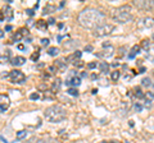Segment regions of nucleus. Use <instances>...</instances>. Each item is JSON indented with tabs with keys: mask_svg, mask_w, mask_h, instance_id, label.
I'll return each mask as SVG.
<instances>
[{
	"mask_svg": "<svg viewBox=\"0 0 154 143\" xmlns=\"http://www.w3.org/2000/svg\"><path fill=\"white\" fill-rule=\"evenodd\" d=\"M105 14L95 8H85L77 16V22L81 27L86 30H95L99 26L104 25Z\"/></svg>",
	"mask_w": 154,
	"mask_h": 143,
	"instance_id": "obj_1",
	"label": "nucleus"
},
{
	"mask_svg": "<svg viewBox=\"0 0 154 143\" xmlns=\"http://www.w3.org/2000/svg\"><path fill=\"white\" fill-rule=\"evenodd\" d=\"M44 118L50 123H60L67 119V111L60 105H51L45 109Z\"/></svg>",
	"mask_w": 154,
	"mask_h": 143,
	"instance_id": "obj_2",
	"label": "nucleus"
},
{
	"mask_svg": "<svg viewBox=\"0 0 154 143\" xmlns=\"http://www.w3.org/2000/svg\"><path fill=\"white\" fill-rule=\"evenodd\" d=\"M113 19H114V22H118V23H121V25L127 23V22H131L134 19L132 8L130 5H127V4L118 7L113 13Z\"/></svg>",
	"mask_w": 154,
	"mask_h": 143,
	"instance_id": "obj_3",
	"label": "nucleus"
},
{
	"mask_svg": "<svg viewBox=\"0 0 154 143\" xmlns=\"http://www.w3.org/2000/svg\"><path fill=\"white\" fill-rule=\"evenodd\" d=\"M114 25L112 23H104V25L99 26L98 28L94 30V36L95 37H104V36H108L110 35L113 31H114Z\"/></svg>",
	"mask_w": 154,
	"mask_h": 143,
	"instance_id": "obj_4",
	"label": "nucleus"
},
{
	"mask_svg": "<svg viewBox=\"0 0 154 143\" xmlns=\"http://www.w3.org/2000/svg\"><path fill=\"white\" fill-rule=\"evenodd\" d=\"M9 78H11V80L13 83H18V84H22L23 82L26 80V75L22 73L21 70L18 69H14L12 70L11 73H9Z\"/></svg>",
	"mask_w": 154,
	"mask_h": 143,
	"instance_id": "obj_5",
	"label": "nucleus"
},
{
	"mask_svg": "<svg viewBox=\"0 0 154 143\" xmlns=\"http://www.w3.org/2000/svg\"><path fill=\"white\" fill-rule=\"evenodd\" d=\"M103 47H104V50L100 51V52H95V56H98V58H104V59L110 58V56L113 55V52H114V47L112 45L107 44V42L103 44Z\"/></svg>",
	"mask_w": 154,
	"mask_h": 143,
	"instance_id": "obj_6",
	"label": "nucleus"
},
{
	"mask_svg": "<svg viewBox=\"0 0 154 143\" xmlns=\"http://www.w3.org/2000/svg\"><path fill=\"white\" fill-rule=\"evenodd\" d=\"M134 5L141 10H149L154 7V1H146V0H134Z\"/></svg>",
	"mask_w": 154,
	"mask_h": 143,
	"instance_id": "obj_7",
	"label": "nucleus"
},
{
	"mask_svg": "<svg viewBox=\"0 0 154 143\" xmlns=\"http://www.w3.org/2000/svg\"><path fill=\"white\" fill-rule=\"evenodd\" d=\"M9 106H11V98H9L8 95L2 93L0 95V111L5 112L9 109Z\"/></svg>",
	"mask_w": 154,
	"mask_h": 143,
	"instance_id": "obj_8",
	"label": "nucleus"
},
{
	"mask_svg": "<svg viewBox=\"0 0 154 143\" xmlns=\"http://www.w3.org/2000/svg\"><path fill=\"white\" fill-rule=\"evenodd\" d=\"M66 84L68 86V87H79V86L81 84V78L80 77H77V75H72V77L69 79H67L66 80Z\"/></svg>",
	"mask_w": 154,
	"mask_h": 143,
	"instance_id": "obj_9",
	"label": "nucleus"
},
{
	"mask_svg": "<svg viewBox=\"0 0 154 143\" xmlns=\"http://www.w3.org/2000/svg\"><path fill=\"white\" fill-rule=\"evenodd\" d=\"M62 45H63V49L64 50L69 51V50H73V49H76V47L79 46V41H76V40H68V41L62 42Z\"/></svg>",
	"mask_w": 154,
	"mask_h": 143,
	"instance_id": "obj_10",
	"label": "nucleus"
},
{
	"mask_svg": "<svg viewBox=\"0 0 154 143\" xmlns=\"http://www.w3.org/2000/svg\"><path fill=\"white\" fill-rule=\"evenodd\" d=\"M26 63V59L23 56H14V58L11 60V64L14 66H21Z\"/></svg>",
	"mask_w": 154,
	"mask_h": 143,
	"instance_id": "obj_11",
	"label": "nucleus"
},
{
	"mask_svg": "<svg viewBox=\"0 0 154 143\" xmlns=\"http://www.w3.org/2000/svg\"><path fill=\"white\" fill-rule=\"evenodd\" d=\"M54 66L59 70H64L67 68V59H58L54 61Z\"/></svg>",
	"mask_w": 154,
	"mask_h": 143,
	"instance_id": "obj_12",
	"label": "nucleus"
},
{
	"mask_svg": "<svg viewBox=\"0 0 154 143\" xmlns=\"http://www.w3.org/2000/svg\"><path fill=\"white\" fill-rule=\"evenodd\" d=\"M154 25V18L153 17H146L141 21V27H145V28H150Z\"/></svg>",
	"mask_w": 154,
	"mask_h": 143,
	"instance_id": "obj_13",
	"label": "nucleus"
},
{
	"mask_svg": "<svg viewBox=\"0 0 154 143\" xmlns=\"http://www.w3.org/2000/svg\"><path fill=\"white\" fill-rule=\"evenodd\" d=\"M139 51H140V46H139V45H134V46L131 47V50H130L128 59H130V60L135 59V56H136V55L139 54Z\"/></svg>",
	"mask_w": 154,
	"mask_h": 143,
	"instance_id": "obj_14",
	"label": "nucleus"
},
{
	"mask_svg": "<svg viewBox=\"0 0 154 143\" xmlns=\"http://www.w3.org/2000/svg\"><path fill=\"white\" fill-rule=\"evenodd\" d=\"M60 84H62V80L60 78H57L54 82H53V86H51V92L53 93H57L58 91H59V88H60Z\"/></svg>",
	"mask_w": 154,
	"mask_h": 143,
	"instance_id": "obj_15",
	"label": "nucleus"
},
{
	"mask_svg": "<svg viewBox=\"0 0 154 143\" xmlns=\"http://www.w3.org/2000/svg\"><path fill=\"white\" fill-rule=\"evenodd\" d=\"M109 68H110V65L108 63H105V61H103V63L99 64L100 73H103V74H108L109 73Z\"/></svg>",
	"mask_w": 154,
	"mask_h": 143,
	"instance_id": "obj_16",
	"label": "nucleus"
},
{
	"mask_svg": "<svg viewBox=\"0 0 154 143\" xmlns=\"http://www.w3.org/2000/svg\"><path fill=\"white\" fill-rule=\"evenodd\" d=\"M42 10H44V12H42V14H50V13H53V12L57 10V7L53 5V4H46Z\"/></svg>",
	"mask_w": 154,
	"mask_h": 143,
	"instance_id": "obj_17",
	"label": "nucleus"
},
{
	"mask_svg": "<svg viewBox=\"0 0 154 143\" xmlns=\"http://www.w3.org/2000/svg\"><path fill=\"white\" fill-rule=\"evenodd\" d=\"M37 143H59V142L53 137H46V138H38Z\"/></svg>",
	"mask_w": 154,
	"mask_h": 143,
	"instance_id": "obj_18",
	"label": "nucleus"
},
{
	"mask_svg": "<svg viewBox=\"0 0 154 143\" xmlns=\"http://www.w3.org/2000/svg\"><path fill=\"white\" fill-rule=\"evenodd\" d=\"M4 10H5V14H7V19L8 21H12V18H13V9L11 5H5L4 7Z\"/></svg>",
	"mask_w": 154,
	"mask_h": 143,
	"instance_id": "obj_19",
	"label": "nucleus"
},
{
	"mask_svg": "<svg viewBox=\"0 0 154 143\" xmlns=\"http://www.w3.org/2000/svg\"><path fill=\"white\" fill-rule=\"evenodd\" d=\"M60 52V50L58 49L57 46H51V47H49V49H48V54H49L50 56H57L58 54H59Z\"/></svg>",
	"mask_w": 154,
	"mask_h": 143,
	"instance_id": "obj_20",
	"label": "nucleus"
},
{
	"mask_svg": "<svg viewBox=\"0 0 154 143\" xmlns=\"http://www.w3.org/2000/svg\"><path fill=\"white\" fill-rule=\"evenodd\" d=\"M35 26H36V28H38V30H46L48 28V23L45 22V21H42V19H40V21H37L36 23H35Z\"/></svg>",
	"mask_w": 154,
	"mask_h": 143,
	"instance_id": "obj_21",
	"label": "nucleus"
},
{
	"mask_svg": "<svg viewBox=\"0 0 154 143\" xmlns=\"http://www.w3.org/2000/svg\"><path fill=\"white\" fill-rule=\"evenodd\" d=\"M119 77H121V73H119V70H114L110 73V79L113 80V82H117V80L119 79Z\"/></svg>",
	"mask_w": 154,
	"mask_h": 143,
	"instance_id": "obj_22",
	"label": "nucleus"
},
{
	"mask_svg": "<svg viewBox=\"0 0 154 143\" xmlns=\"http://www.w3.org/2000/svg\"><path fill=\"white\" fill-rule=\"evenodd\" d=\"M67 93L68 95H71V96H75V97H77L80 95V92H79V89L77 88H75V87H71V88H68L67 89Z\"/></svg>",
	"mask_w": 154,
	"mask_h": 143,
	"instance_id": "obj_23",
	"label": "nucleus"
},
{
	"mask_svg": "<svg viewBox=\"0 0 154 143\" xmlns=\"http://www.w3.org/2000/svg\"><path fill=\"white\" fill-rule=\"evenodd\" d=\"M141 84L144 86V87H150L153 83H152V79L149 78V77H144V78L141 79Z\"/></svg>",
	"mask_w": 154,
	"mask_h": 143,
	"instance_id": "obj_24",
	"label": "nucleus"
},
{
	"mask_svg": "<svg viewBox=\"0 0 154 143\" xmlns=\"http://www.w3.org/2000/svg\"><path fill=\"white\" fill-rule=\"evenodd\" d=\"M26 136H27V132L23 129V130H19V132H17V137H16V139L17 141H21V139H23V138H26Z\"/></svg>",
	"mask_w": 154,
	"mask_h": 143,
	"instance_id": "obj_25",
	"label": "nucleus"
},
{
	"mask_svg": "<svg viewBox=\"0 0 154 143\" xmlns=\"http://www.w3.org/2000/svg\"><path fill=\"white\" fill-rule=\"evenodd\" d=\"M126 51H127V49H126V46H121L118 49V59H121V58H123L125 55H126Z\"/></svg>",
	"mask_w": 154,
	"mask_h": 143,
	"instance_id": "obj_26",
	"label": "nucleus"
},
{
	"mask_svg": "<svg viewBox=\"0 0 154 143\" xmlns=\"http://www.w3.org/2000/svg\"><path fill=\"white\" fill-rule=\"evenodd\" d=\"M23 39V35L21 33V31H18V32H16L13 35V41H16V42H18V41H21Z\"/></svg>",
	"mask_w": 154,
	"mask_h": 143,
	"instance_id": "obj_27",
	"label": "nucleus"
},
{
	"mask_svg": "<svg viewBox=\"0 0 154 143\" xmlns=\"http://www.w3.org/2000/svg\"><path fill=\"white\" fill-rule=\"evenodd\" d=\"M135 92H136V93H135V96H136L137 98H144V97H145V95H144V93L141 92V89L139 88V87L135 88Z\"/></svg>",
	"mask_w": 154,
	"mask_h": 143,
	"instance_id": "obj_28",
	"label": "nucleus"
},
{
	"mask_svg": "<svg viewBox=\"0 0 154 143\" xmlns=\"http://www.w3.org/2000/svg\"><path fill=\"white\" fill-rule=\"evenodd\" d=\"M141 47L144 50H149V47H150V42H149V40H144L143 42H141Z\"/></svg>",
	"mask_w": 154,
	"mask_h": 143,
	"instance_id": "obj_29",
	"label": "nucleus"
},
{
	"mask_svg": "<svg viewBox=\"0 0 154 143\" xmlns=\"http://www.w3.org/2000/svg\"><path fill=\"white\" fill-rule=\"evenodd\" d=\"M37 89H40V91H46V89H48V86H46V83H41V84H38Z\"/></svg>",
	"mask_w": 154,
	"mask_h": 143,
	"instance_id": "obj_30",
	"label": "nucleus"
},
{
	"mask_svg": "<svg viewBox=\"0 0 154 143\" xmlns=\"http://www.w3.org/2000/svg\"><path fill=\"white\" fill-rule=\"evenodd\" d=\"M38 58H40V52H35V54L31 55V60H33V61H36Z\"/></svg>",
	"mask_w": 154,
	"mask_h": 143,
	"instance_id": "obj_31",
	"label": "nucleus"
},
{
	"mask_svg": "<svg viewBox=\"0 0 154 143\" xmlns=\"http://www.w3.org/2000/svg\"><path fill=\"white\" fill-rule=\"evenodd\" d=\"M145 97L146 98H149L148 101H152V100L154 98V92H146V95H145Z\"/></svg>",
	"mask_w": 154,
	"mask_h": 143,
	"instance_id": "obj_32",
	"label": "nucleus"
},
{
	"mask_svg": "<svg viewBox=\"0 0 154 143\" xmlns=\"http://www.w3.org/2000/svg\"><path fill=\"white\" fill-rule=\"evenodd\" d=\"M38 98H40V95L36 93V92L30 95V100H38Z\"/></svg>",
	"mask_w": 154,
	"mask_h": 143,
	"instance_id": "obj_33",
	"label": "nucleus"
},
{
	"mask_svg": "<svg viewBox=\"0 0 154 143\" xmlns=\"http://www.w3.org/2000/svg\"><path fill=\"white\" fill-rule=\"evenodd\" d=\"M135 110H136V111H141L143 110V106H141L140 104H135Z\"/></svg>",
	"mask_w": 154,
	"mask_h": 143,
	"instance_id": "obj_34",
	"label": "nucleus"
},
{
	"mask_svg": "<svg viewBox=\"0 0 154 143\" xmlns=\"http://www.w3.org/2000/svg\"><path fill=\"white\" fill-rule=\"evenodd\" d=\"M93 50H94V47L91 46V45H86V46H85V51H89V52H91Z\"/></svg>",
	"mask_w": 154,
	"mask_h": 143,
	"instance_id": "obj_35",
	"label": "nucleus"
},
{
	"mask_svg": "<svg viewBox=\"0 0 154 143\" xmlns=\"http://www.w3.org/2000/svg\"><path fill=\"white\" fill-rule=\"evenodd\" d=\"M96 66H98V64H96V63H90V64H88V68H89V69H94V68H96Z\"/></svg>",
	"mask_w": 154,
	"mask_h": 143,
	"instance_id": "obj_36",
	"label": "nucleus"
},
{
	"mask_svg": "<svg viewBox=\"0 0 154 143\" xmlns=\"http://www.w3.org/2000/svg\"><path fill=\"white\" fill-rule=\"evenodd\" d=\"M41 44L48 46V45H49V39H42V40H41Z\"/></svg>",
	"mask_w": 154,
	"mask_h": 143,
	"instance_id": "obj_37",
	"label": "nucleus"
},
{
	"mask_svg": "<svg viewBox=\"0 0 154 143\" xmlns=\"http://www.w3.org/2000/svg\"><path fill=\"white\" fill-rule=\"evenodd\" d=\"M4 18H5V14H4L3 10H0V22H3V21H4Z\"/></svg>",
	"mask_w": 154,
	"mask_h": 143,
	"instance_id": "obj_38",
	"label": "nucleus"
},
{
	"mask_svg": "<svg viewBox=\"0 0 154 143\" xmlns=\"http://www.w3.org/2000/svg\"><path fill=\"white\" fill-rule=\"evenodd\" d=\"M75 65H76V66H82L84 64H82V61H81V60H76V61H75Z\"/></svg>",
	"mask_w": 154,
	"mask_h": 143,
	"instance_id": "obj_39",
	"label": "nucleus"
},
{
	"mask_svg": "<svg viewBox=\"0 0 154 143\" xmlns=\"http://www.w3.org/2000/svg\"><path fill=\"white\" fill-rule=\"evenodd\" d=\"M26 13L28 14V16H33V12H32V9H27Z\"/></svg>",
	"mask_w": 154,
	"mask_h": 143,
	"instance_id": "obj_40",
	"label": "nucleus"
},
{
	"mask_svg": "<svg viewBox=\"0 0 154 143\" xmlns=\"http://www.w3.org/2000/svg\"><path fill=\"white\" fill-rule=\"evenodd\" d=\"M12 28H13L12 26H7L5 27V31H12Z\"/></svg>",
	"mask_w": 154,
	"mask_h": 143,
	"instance_id": "obj_41",
	"label": "nucleus"
},
{
	"mask_svg": "<svg viewBox=\"0 0 154 143\" xmlns=\"http://www.w3.org/2000/svg\"><path fill=\"white\" fill-rule=\"evenodd\" d=\"M49 70H50V72H55V66H50Z\"/></svg>",
	"mask_w": 154,
	"mask_h": 143,
	"instance_id": "obj_42",
	"label": "nucleus"
},
{
	"mask_svg": "<svg viewBox=\"0 0 154 143\" xmlns=\"http://www.w3.org/2000/svg\"><path fill=\"white\" fill-rule=\"evenodd\" d=\"M55 21L54 19H53V18H50V19H49V25H53V23H54Z\"/></svg>",
	"mask_w": 154,
	"mask_h": 143,
	"instance_id": "obj_43",
	"label": "nucleus"
},
{
	"mask_svg": "<svg viewBox=\"0 0 154 143\" xmlns=\"http://www.w3.org/2000/svg\"><path fill=\"white\" fill-rule=\"evenodd\" d=\"M18 49L19 50H23V49H25V46H23V45H18Z\"/></svg>",
	"mask_w": 154,
	"mask_h": 143,
	"instance_id": "obj_44",
	"label": "nucleus"
},
{
	"mask_svg": "<svg viewBox=\"0 0 154 143\" xmlns=\"http://www.w3.org/2000/svg\"><path fill=\"white\" fill-rule=\"evenodd\" d=\"M2 37H4V32H3V30H0V39Z\"/></svg>",
	"mask_w": 154,
	"mask_h": 143,
	"instance_id": "obj_45",
	"label": "nucleus"
},
{
	"mask_svg": "<svg viewBox=\"0 0 154 143\" xmlns=\"http://www.w3.org/2000/svg\"><path fill=\"white\" fill-rule=\"evenodd\" d=\"M112 143H116V142H112Z\"/></svg>",
	"mask_w": 154,
	"mask_h": 143,
	"instance_id": "obj_46",
	"label": "nucleus"
},
{
	"mask_svg": "<svg viewBox=\"0 0 154 143\" xmlns=\"http://www.w3.org/2000/svg\"><path fill=\"white\" fill-rule=\"evenodd\" d=\"M126 143H128V142H126Z\"/></svg>",
	"mask_w": 154,
	"mask_h": 143,
	"instance_id": "obj_47",
	"label": "nucleus"
},
{
	"mask_svg": "<svg viewBox=\"0 0 154 143\" xmlns=\"http://www.w3.org/2000/svg\"><path fill=\"white\" fill-rule=\"evenodd\" d=\"M0 58H2V56H0Z\"/></svg>",
	"mask_w": 154,
	"mask_h": 143,
	"instance_id": "obj_48",
	"label": "nucleus"
}]
</instances>
